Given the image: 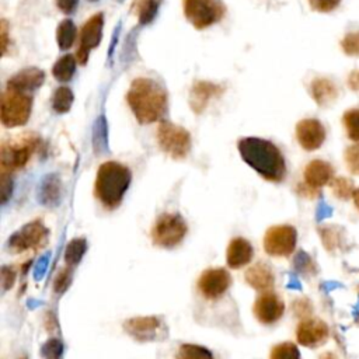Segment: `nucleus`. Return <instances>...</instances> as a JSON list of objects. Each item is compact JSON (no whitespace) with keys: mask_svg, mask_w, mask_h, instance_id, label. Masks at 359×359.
<instances>
[{"mask_svg":"<svg viewBox=\"0 0 359 359\" xmlns=\"http://www.w3.org/2000/svg\"><path fill=\"white\" fill-rule=\"evenodd\" d=\"M126 101L142 125L161 122L168 112V94L165 88L150 77L135 79L126 93Z\"/></svg>","mask_w":359,"mask_h":359,"instance_id":"1","label":"nucleus"},{"mask_svg":"<svg viewBox=\"0 0 359 359\" xmlns=\"http://www.w3.org/2000/svg\"><path fill=\"white\" fill-rule=\"evenodd\" d=\"M241 158L264 180L282 182L286 175V163L282 151L271 140L261 137H243L237 143Z\"/></svg>","mask_w":359,"mask_h":359,"instance_id":"2","label":"nucleus"},{"mask_svg":"<svg viewBox=\"0 0 359 359\" xmlns=\"http://www.w3.org/2000/svg\"><path fill=\"white\" fill-rule=\"evenodd\" d=\"M132 181L130 170L118 161H105L97 170L94 195L107 209L121 205Z\"/></svg>","mask_w":359,"mask_h":359,"instance_id":"3","label":"nucleus"},{"mask_svg":"<svg viewBox=\"0 0 359 359\" xmlns=\"http://www.w3.org/2000/svg\"><path fill=\"white\" fill-rule=\"evenodd\" d=\"M41 139L32 133H24L17 137L4 140L0 147V171L1 177L24 168L36 153Z\"/></svg>","mask_w":359,"mask_h":359,"instance_id":"4","label":"nucleus"},{"mask_svg":"<svg viewBox=\"0 0 359 359\" xmlns=\"http://www.w3.org/2000/svg\"><path fill=\"white\" fill-rule=\"evenodd\" d=\"M156 137L160 149L172 160H184L191 151L189 132L172 122L161 121L157 126Z\"/></svg>","mask_w":359,"mask_h":359,"instance_id":"5","label":"nucleus"},{"mask_svg":"<svg viewBox=\"0 0 359 359\" xmlns=\"http://www.w3.org/2000/svg\"><path fill=\"white\" fill-rule=\"evenodd\" d=\"M32 109V95L6 88L1 95L0 118L7 128L22 126L28 122Z\"/></svg>","mask_w":359,"mask_h":359,"instance_id":"6","label":"nucleus"},{"mask_svg":"<svg viewBox=\"0 0 359 359\" xmlns=\"http://www.w3.org/2000/svg\"><path fill=\"white\" fill-rule=\"evenodd\" d=\"M188 231L184 217L178 213H163L151 227V240L154 245L172 248L178 245Z\"/></svg>","mask_w":359,"mask_h":359,"instance_id":"7","label":"nucleus"},{"mask_svg":"<svg viewBox=\"0 0 359 359\" xmlns=\"http://www.w3.org/2000/svg\"><path fill=\"white\" fill-rule=\"evenodd\" d=\"M184 15L196 29L219 22L226 13L223 0H182Z\"/></svg>","mask_w":359,"mask_h":359,"instance_id":"8","label":"nucleus"},{"mask_svg":"<svg viewBox=\"0 0 359 359\" xmlns=\"http://www.w3.org/2000/svg\"><path fill=\"white\" fill-rule=\"evenodd\" d=\"M49 231L41 220H34L17 230L7 243V248L13 254L25 252L41 248L48 240Z\"/></svg>","mask_w":359,"mask_h":359,"instance_id":"9","label":"nucleus"},{"mask_svg":"<svg viewBox=\"0 0 359 359\" xmlns=\"http://www.w3.org/2000/svg\"><path fill=\"white\" fill-rule=\"evenodd\" d=\"M297 243V231L293 226L278 224L266 230L264 236V250L272 257H289Z\"/></svg>","mask_w":359,"mask_h":359,"instance_id":"10","label":"nucleus"},{"mask_svg":"<svg viewBox=\"0 0 359 359\" xmlns=\"http://www.w3.org/2000/svg\"><path fill=\"white\" fill-rule=\"evenodd\" d=\"M102 28H104L102 13L94 14L81 27V31L79 35V46L76 50V59L80 65H86L90 50L100 45L102 38Z\"/></svg>","mask_w":359,"mask_h":359,"instance_id":"11","label":"nucleus"},{"mask_svg":"<svg viewBox=\"0 0 359 359\" xmlns=\"http://www.w3.org/2000/svg\"><path fill=\"white\" fill-rule=\"evenodd\" d=\"M328 337L330 328L327 323L316 317L302 320L296 328V339L306 348H317L325 344Z\"/></svg>","mask_w":359,"mask_h":359,"instance_id":"12","label":"nucleus"},{"mask_svg":"<svg viewBox=\"0 0 359 359\" xmlns=\"http://www.w3.org/2000/svg\"><path fill=\"white\" fill-rule=\"evenodd\" d=\"M231 283V276L224 268H209L201 273L198 289L206 299H217L224 294Z\"/></svg>","mask_w":359,"mask_h":359,"instance_id":"13","label":"nucleus"},{"mask_svg":"<svg viewBox=\"0 0 359 359\" xmlns=\"http://www.w3.org/2000/svg\"><path fill=\"white\" fill-rule=\"evenodd\" d=\"M163 323L154 316L133 317L123 323V330L136 341L149 342L156 341L161 334Z\"/></svg>","mask_w":359,"mask_h":359,"instance_id":"14","label":"nucleus"},{"mask_svg":"<svg viewBox=\"0 0 359 359\" xmlns=\"http://www.w3.org/2000/svg\"><path fill=\"white\" fill-rule=\"evenodd\" d=\"M252 311H254L255 318L259 323H262V324H273V323H276L283 316L285 303L272 290L271 292H265V293H261L255 299Z\"/></svg>","mask_w":359,"mask_h":359,"instance_id":"15","label":"nucleus"},{"mask_svg":"<svg viewBox=\"0 0 359 359\" xmlns=\"http://www.w3.org/2000/svg\"><path fill=\"white\" fill-rule=\"evenodd\" d=\"M296 139L304 150L313 151L323 146L325 140V129L317 119H302L296 125Z\"/></svg>","mask_w":359,"mask_h":359,"instance_id":"16","label":"nucleus"},{"mask_svg":"<svg viewBox=\"0 0 359 359\" xmlns=\"http://www.w3.org/2000/svg\"><path fill=\"white\" fill-rule=\"evenodd\" d=\"M224 93V87L212 81H195L189 91V107L191 109L199 115L202 114L209 102Z\"/></svg>","mask_w":359,"mask_h":359,"instance_id":"17","label":"nucleus"},{"mask_svg":"<svg viewBox=\"0 0 359 359\" xmlns=\"http://www.w3.org/2000/svg\"><path fill=\"white\" fill-rule=\"evenodd\" d=\"M304 185H307L311 189L320 191L321 187L331 182L334 178V168L330 163L324 160H313L310 161L303 172Z\"/></svg>","mask_w":359,"mask_h":359,"instance_id":"18","label":"nucleus"},{"mask_svg":"<svg viewBox=\"0 0 359 359\" xmlns=\"http://www.w3.org/2000/svg\"><path fill=\"white\" fill-rule=\"evenodd\" d=\"M45 80V73L38 67H27L20 70L7 81V88L32 94L38 90Z\"/></svg>","mask_w":359,"mask_h":359,"instance_id":"19","label":"nucleus"},{"mask_svg":"<svg viewBox=\"0 0 359 359\" xmlns=\"http://www.w3.org/2000/svg\"><path fill=\"white\" fill-rule=\"evenodd\" d=\"M244 278H245V282L251 287H254L255 290H258L261 293L271 292L273 289V285H275L273 272L264 262H258V264L250 266L247 269Z\"/></svg>","mask_w":359,"mask_h":359,"instance_id":"20","label":"nucleus"},{"mask_svg":"<svg viewBox=\"0 0 359 359\" xmlns=\"http://www.w3.org/2000/svg\"><path fill=\"white\" fill-rule=\"evenodd\" d=\"M254 250L248 240L243 237H236L230 241L226 252L227 265L230 268H241L247 265L252 258Z\"/></svg>","mask_w":359,"mask_h":359,"instance_id":"21","label":"nucleus"},{"mask_svg":"<svg viewBox=\"0 0 359 359\" xmlns=\"http://www.w3.org/2000/svg\"><path fill=\"white\" fill-rule=\"evenodd\" d=\"M310 93H311L313 100L320 107L330 105L331 102L335 101V98L338 95V90H337L335 84L325 77L314 79L310 86Z\"/></svg>","mask_w":359,"mask_h":359,"instance_id":"22","label":"nucleus"},{"mask_svg":"<svg viewBox=\"0 0 359 359\" xmlns=\"http://www.w3.org/2000/svg\"><path fill=\"white\" fill-rule=\"evenodd\" d=\"M62 195V184L57 175L55 174H49L48 177H45L39 185V201L43 205L48 206H53L59 202Z\"/></svg>","mask_w":359,"mask_h":359,"instance_id":"23","label":"nucleus"},{"mask_svg":"<svg viewBox=\"0 0 359 359\" xmlns=\"http://www.w3.org/2000/svg\"><path fill=\"white\" fill-rule=\"evenodd\" d=\"M77 59L72 55H65L60 59H57L52 67L53 77L60 83H67L72 80L74 72H76Z\"/></svg>","mask_w":359,"mask_h":359,"instance_id":"24","label":"nucleus"},{"mask_svg":"<svg viewBox=\"0 0 359 359\" xmlns=\"http://www.w3.org/2000/svg\"><path fill=\"white\" fill-rule=\"evenodd\" d=\"M76 36H77V28H76V25L72 20L66 18L57 25L56 41H57V45L62 50L69 49L73 45Z\"/></svg>","mask_w":359,"mask_h":359,"instance_id":"25","label":"nucleus"},{"mask_svg":"<svg viewBox=\"0 0 359 359\" xmlns=\"http://www.w3.org/2000/svg\"><path fill=\"white\" fill-rule=\"evenodd\" d=\"M133 8L137 11V18L142 25L150 24L157 11H158V0H135Z\"/></svg>","mask_w":359,"mask_h":359,"instance_id":"26","label":"nucleus"},{"mask_svg":"<svg viewBox=\"0 0 359 359\" xmlns=\"http://www.w3.org/2000/svg\"><path fill=\"white\" fill-rule=\"evenodd\" d=\"M74 95L69 87H59L52 95V108L57 114H66L73 104Z\"/></svg>","mask_w":359,"mask_h":359,"instance_id":"27","label":"nucleus"},{"mask_svg":"<svg viewBox=\"0 0 359 359\" xmlns=\"http://www.w3.org/2000/svg\"><path fill=\"white\" fill-rule=\"evenodd\" d=\"M175 359H213V355L205 346L195 344H184L178 348Z\"/></svg>","mask_w":359,"mask_h":359,"instance_id":"28","label":"nucleus"},{"mask_svg":"<svg viewBox=\"0 0 359 359\" xmlns=\"http://www.w3.org/2000/svg\"><path fill=\"white\" fill-rule=\"evenodd\" d=\"M87 248V243L84 238H73L65 250V261L69 265H76L81 257L84 255Z\"/></svg>","mask_w":359,"mask_h":359,"instance_id":"29","label":"nucleus"},{"mask_svg":"<svg viewBox=\"0 0 359 359\" xmlns=\"http://www.w3.org/2000/svg\"><path fill=\"white\" fill-rule=\"evenodd\" d=\"M342 122L348 137L359 143V108L348 109L342 116Z\"/></svg>","mask_w":359,"mask_h":359,"instance_id":"30","label":"nucleus"},{"mask_svg":"<svg viewBox=\"0 0 359 359\" xmlns=\"http://www.w3.org/2000/svg\"><path fill=\"white\" fill-rule=\"evenodd\" d=\"M331 191L332 194L338 198V199H348L352 198L355 188H353V182L349 178L345 177H335L331 180L330 182Z\"/></svg>","mask_w":359,"mask_h":359,"instance_id":"31","label":"nucleus"},{"mask_svg":"<svg viewBox=\"0 0 359 359\" xmlns=\"http://www.w3.org/2000/svg\"><path fill=\"white\" fill-rule=\"evenodd\" d=\"M271 359H300V352L296 344L287 341L272 348Z\"/></svg>","mask_w":359,"mask_h":359,"instance_id":"32","label":"nucleus"},{"mask_svg":"<svg viewBox=\"0 0 359 359\" xmlns=\"http://www.w3.org/2000/svg\"><path fill=\"white\" fill-rule=\"evenodd\" d=\"M342 50L349 56H359V31L349 32L341 42Z\"/></svg>","mask_w":359,"mask_h":359,"instance_id":"33","label":"nucleus"},{"mask_svg":"<svg viewBox=\"0 0 359 359\" xmlns=\"http://www.w3.org/2000/svg\"><path fill=\"white\" fill-rule=\"evenodd\" d=\"M344 158H345V163H346L348 170H349L352 174L359 175V143L349 146V147L345 150Z\"/></svg>","mask_w":359,"mask_h":359,"instance_id":"34","label":"nucleus"},{"mask_svg":"<svg viewBox=\"0 0 359 359\" xmlns=\"http://www.w3.org/2000/svg\"><path fill=\"white\" fill-rule=\"evenodd\" d=\"M72 280V271L69 268H63L62 271H59V273L55 276V282H53V289L57 293H63Z\"/></svg>","mask_w":359,"mask_h":359,"instance_id":"35","label":"nucleus"},{"mask_svg":"<svg viewBox=\"0 0 359 359\" xmlns=\"http://www.w3.org/2000/svg\"><path fill=\"white\" fill-rule=\"evenodd\" d=\"M62 352V344L57 339H50L42 346V355L45 359H57Z\"/></svg>","mask_w":359,"mask_h":359,"instance_id":"36","label":"nucleus"},{"mask_svg":"<svg viewBox=\"0 0 359 359\" xmlns=\"http://www.w3.org/2000/svg\"><path fill=\"white\" fill-rule=\"evenodd\" d=\"M313 10L320 13H328L338 7L341 0H309Z\"/></svg>","mask_w":359,"mask_h":359,"instance_id":"37","label":"nucleus"},{"mask_svg":"<svg viewBox=\"0 0 359 359\" xmlns=\"http://www.w3.org/2000/svg\"><path fill=\"white\" fill-rule=\"evenodd\" d=\"M13 192V180L10 175L1 177V203H6Z\"/></svg>","mask_w":359,"mask_h":359,"instance_id":"38","label":"nucleus"},{"mask_svg":"<svg viewBox=\"0 0 359 359\" xmlns=\"http://www.w3.org/2000/svg\"><path fill=\"white\" fill-rule=\"evenodd\" d=\"M57 8L65 13L66 15H70L76 11L77 6H79V0H55Z\"/></svg>","mask_w":359,"mask_h":359,"instance_id":"39","label":"nucleus"},{"mask_svg":"<svg viewBox=\"0 0 359 359\" xmlns=\"http://www.w3.org/2000/svg\"><path fill=\"white\" fill-rule=\"evenodd\" d=\"M15 279V272L13 271V268H7L3 266L1 269V285H3V290H7L13 286Z\"/></svg>","mask_w":359,"mask_h":359,"instance_id":"40","label":"nucleus"},{"mask_svg":"<svg viewBox=\"0 0 359 359\" xmlns=\"http://www.w3.org/2000/svg\"><path fill=\"white\" fill-rule=\"evenodd\" d=\"M0 29H1V55L4 56L7 53V45H8V25L6 20H1Z\"/></svg>","mask_w":359,"mask_h":359,"instance_id":"41","label":"nucleus"},{"mask_svg":"<svg viewBox=\"0 0 359 359\" xmlns=\"http://www.w3.org/2000/svg\"><path fill=\"white\" fill-rule=\"evenodd\" d=\"M348 86L351 90L359 91V70H353L348 77Z\"/></svg>","mask_w":359,"mask_h":359,"instance_id":"42","label":"nucleus"},{"mask_svg":"<svg viewBox=\"0 0 359 359\" xmlns=\"http://www.w3.org/2000/svg\"><path fill=\"white\" fill-rule=\"evenodd\" d=\"M352 199H353V203H355L356 209L359 210V188L355 189V192H353V195H352Z\"/></svg>","mask_w":359,"mask_h":359,"instance_id":"43","label":"nucleus"},{"mask_svg":"<svg viewBox=\"0 0 359 359\" xmlns=\"http://www.w3.org/2000/svg\"><path fill=\"white\" fill-rule=\"evenodd\" d=\"M318 359H338V356L332 352H324Z\"/></svg>","mask_w":359,"mask_h":359,"instance_id":"44","label":"nucleus"},{"mask_svg":"<svg viewBox=\"0 0 359 359\" xmlns=\"http://www.w3.org/2000/svg\"><path fill=\"white\" fill-rule=\"evenodd\" d=\"M91 1H95V0H91Z\"/></svg>","mask_w":359,"mask_h":359,"instance_id":"45","label":"nucleus"}]
</instances>
